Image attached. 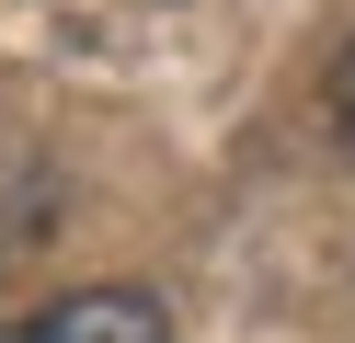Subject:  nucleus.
<instances>
[{"label":"nucleus","mask_w":355,"mask_h":343,"mask_svg":"<svg viewBox=\"0 0 355 343\" xmlns=\"http://www.w3.org/2000/svg\"><path fill=\"white\" fill-rule=\"evenodd\" d=\"M0 343H172V309L149 286H80V297H58V309L12 320Z\"/></svg>","instance_id":"obj_1"},{"label":"nucleus","mask_w":355,"mask_h":343,"mask_svg":"<svg viewBox=\"0 0 355 343\" xmlns=\"http://www.w3.org/2000/svg\"><path fill=\"white\" fill-rule=\"evenodd\" d=\"M332 126H344V149H355V46H344V69H332Z\"/></svg>","instance_id":"obj_2"}]
</instances>
